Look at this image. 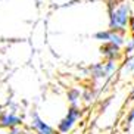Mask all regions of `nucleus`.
Returning <instances> with one entry per match:
<instances>
[{"mask_svg":"<svg viewBox=\"0 0 134 134\" xmlns=\"http://www.w3.org/2000/svg\"><path fill=\"white\" fill-rule=\"evenodd\" d=\"M130 3L122 2L119 4L109 8V28L115 31L124 32L127 30V25L130 24Z\"/></svg>","mask_w":134,"mask_h":134,"instance_id":"f257e3e1","label":"nucleus"},{"mask_svg":"<svg viewBox=\"0 0 134 134\" xmlns=\"http://www.w3.org/2000/svg\"><path fill=\"white\" fill-rule=\"evenodd\" d=\"M116 69H118L116 60H105V62L94 63V65L88 66V74H90L91 80H106L110 75H114Z\"/></svg>","mask_w":134,"mask_h":134,"instance_id":"f03ea898","label":"nucleus"},{"mask_svg":"<svg viewBox=\"0 0 134 134\" xmlns=\"http://www.w3.org/2000/svg\"><path fill=\"white\" fill-rule=\"evenodd\" d=\"M80 116H81V109H80V106L78 105H71L69 109H68V112H66V115L58 124V133H60V134L69 133L74 128L75 122L80 119Z\"/></svg>","mask_w":134,"mask_h":134,"instance_id":"7ed1b4c3","label":"nucleus"},{"mask_svg":"<svg viewBox=\"0 0 134 134\" xmlns=\"http://www.w3.org/2000/svg\"><path fill=\"white\" fill-rule=\"evenodd\" d=\"M31 128L36 134H56L55 128L50 127L47 122H44L36 110L31 112Z\"/></svg>","mask_w":134,"mask_h":134,"instance_id":"20e7f679","label":"nucleus"},{"mask_svg":"<svg viewBox=\"0 0 134 134\" xmlns=\"http://www.w3.org/2000/svg\"><path fill=\"white\" fill-rule=\"evenodd\" d=\"M100 53L103 55V58L106 60H116L118 62L122 58L121 47L114 43H110V41H106V43H103L100 46Z\"/></svg>","mask_w":134,"mask_h":134,"instance_id":"39448f33","label":"nucleus"},{"mask_svg":"<svg viewBox=\"0 0 134 134\" xmlns=\"http://www.w3.org/2000/svg\"><path fill=\"white\" fill-rule=\"evenodd\" d=\"M22 125V116L13 114V112H2L0 114V127L2 128H15Z\"/></svg>","mask_w":134,"mask_h":134,"instance_id":"423d86ee","label":"nucleus"},{"mask_svg":"<svg viewBox=\"0 0 134 134\" xmlns=\"http://www.w3.org/2000/svg\"><path fill=\"white\" fill-rule=\"evenodd\" d=\"M133 71H134V55H131V56H127V60L122 63L121 74L125 75V74H130Z\"/></svg>","mask_w":134,"mask_h":134,"instance_id":"0eeeda50","label":"nucleus"},{"mask_svg":"<svg viewBox=\"0 0 134 134\" xmlns=\"http://www.w3.org/2000/svg\"><path fill=\"white\" fill-rule=\"evenodd\" d=\"M68 100L71 105H78V102L81 100L83 94H81V91L78 88H71V90H68Z\"/></svg>","mask_w":134,"mask_h":134,"instance_id":"6e6552de","label":"nucleus"},{"mask_svg":"<svg viewBox=\"0 0 134 134\" xmlns=\"http://www.w3.org/2000/svg\"><path fill=\"white\" fill-rule=\"evenodd\" d=\"M110 36H112V30H103V31H99L94 34V38L99 40V41H103V43H106L110 40Z\"/></svg>","mask_w":134,"mask_h":134,"instance_id":"1a4fd4ad","label":"nucleus"},{"mask_svg":"<svg viewBox=\"0 0 134 134\" xmlns=\"http://www.w3.org/2000/svg\"><path fill=\"white\" fill-rule=\"evenodd\" d=\"M81 99H83L86 103H91V102L96 99V91H94V88H93V87H91V88H90V87H88V88H86V91L83 93V97H81Z\"/></svg>","mask_w":134,"mask_h":134,"instance_id":"9d476101","label":"nucleus"},{"mask_svg":"<svg viewBox=\"0 0 134 134\" xmlns=\"http://www.w3.org/2000/svg\"><path fill=\"white\" fill-rule=\"evenodd\" d=\"M127 56H131L134 55V38H130V40H127V43H125V52H124Z\"/></svg>","mask_w":134,"mask_h":134,"instance_id":"9b49d317","label":"nucleus"},{"mask_svg":"<svg viewBox=\"0 0 134 134\" xmlns=\"http://www.w3.org/2000/svg\"><path fill=\"white\" fill-rule=\"evenodd\" d=\"M133 121H134V106L131 108L130 110H128V114H127V118H125L127 125H130V124H133Z\"/></svg>","mask_w":134,"mask_h":134,"instance_id":"f8f14e48","label":"nucleus"},{"mask_svg":"<svg viewBox=\"0 0 134 134\" xmlns=\"http://www.w3.org/2000/svg\"><path fill=\"white\" fill-rule=\"evenodd\" d=\"M6 134H21V128L15 127V128H9V131Z\"/></svg>","mask_w":134,"mask_h":134,"instance_id":"ddd939ff","label":"nucleus"},{"mask_svg":"<svg viewBox=\"0 0 134 134\" xmlns=\"http://www.w3.org/2000/svg\"><path fill=\"white\" fill-rule=\"evenodd\" d=\"M130 31H131V34H133V37H134V18H131L130 19Z\"/></svg>","mask_w":134,"mask_h":134,"instance_id":"4468645a","label":"nucleus"},{"mask_svg":"<svg viewBox=\"0 0 134 134\" xmlns=\"http://www.w3.org/2000/svg\"><path fill=\"white\" fill-rule=\"evenodd\" d=\"M21 134H32L31 131H25V130H21Z\"/></svg>","mask_w":134,"mask_h":134,"instance_id":"2eb2a0df","label":"nucleus"}]
</instances>
